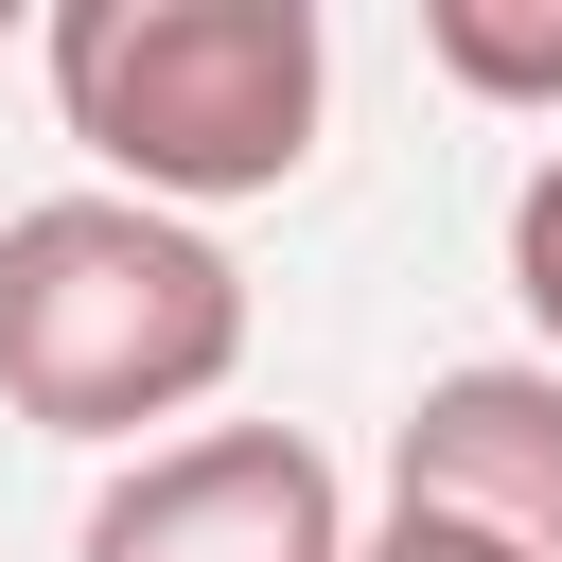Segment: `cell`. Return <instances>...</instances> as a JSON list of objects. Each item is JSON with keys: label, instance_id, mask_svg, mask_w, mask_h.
I'll return each mask as SVG.
<instances>
[{"label": "cell", "instance_id": "obj_7", "mask_svg": "<svg viewBox=\"0 0 562 562\" xmlns=\"http://www.w3.org/2000/svg\"><path fill=\"white\" fill-rule=\"evenodd\" d=\"M351 562H492V544H457V527H404V509H386V527H369Z\"/></svg>", "mask_w": 562, "mask_h": 562}, {"label": "cell", "instance_id": "obj_5", "mask_svg": "<svg viewBox=\"0 0 562 562\" xmlns=\"http://www.w3.org/2000/svg\"><path fill=\"white\" fill-rule=\"evenodd\" d=\"M422 53L474 105H562V0H422Z\"/></svg>", "mask_w": 562, "mask_h": 562}, {"label": "cell", "instance_id": "obj_2", "mask_svg": "<svg viewBox=\"0 0 562 562\" xmlns=\"http://www.w3.org/2000/svg\"><path fill=\"white\" fill-rule=\"evenodd\" d=\"M334 35L316 0H53V123L140 211H228L316 158Z\"/></svg>", "mask_w": 562, "mask_h": 562}, {"label": "cell", "instance_id": "obj_1", "mask_svg": "<svg viewBox=\"0 0 562 562\" xmlns=\"http://www.w3.org/2000/svg\"><path fill=\"white\" fill-rule=\"evenodd\" d=\"M246 369V263L140 193H35L0 211V404L35 439H140L193 422Z\"/></svg>", "mask_w": 562, "mask_h": 562}, {"label": "cell", "instance_id": "obj_4", "mask_svg": "<svg viewBox=\"0 0 562 562\" xmlns=\"http://www.w3.org/2000/svg\"><path fill=\"white\" fill-rule=\"evenodd\" d=\"M386 509H404V527H457V544H492V562H562V369H544V351L439 369V386L386 422Z\"/></svg>", "mask_w": 562, "mask_h": 562}, {"label": "cell", "instance_id": "obj_6", "mask_svg": "<svg viewBox=\"0 0 562 562\" xmlns=\"http://www.w3.org/2000/svg\"><path fill=\"white\" fill-rule=\"evenodd\" d=\"M509 299H527V334H544V369H562V140H544L527 193H509Z\"/></svg>", "mask_w": 562, "mask_h": 562}, {"label": "cell", "instance_id": "obj_3", "mask_svg": "<svg viewBox=\"0 0 562 562\" xmlns=\"http://www.w3.org/2000/svg\"><path fill=\"white\" fill-rule=\"evenodd\" d=\"M70 562H351V492L299 422H193L140 474H105Z\"/></svg>", "mask_w": 562, "mask_h": 562}]
</instances>
